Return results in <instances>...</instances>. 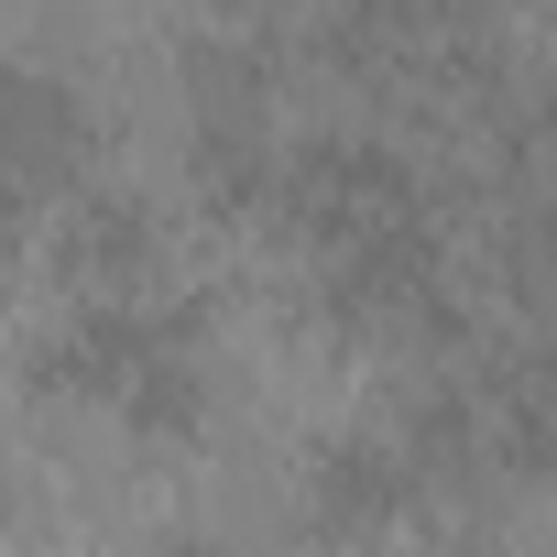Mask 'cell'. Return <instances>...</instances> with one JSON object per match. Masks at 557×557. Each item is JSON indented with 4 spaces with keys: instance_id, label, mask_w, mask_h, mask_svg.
I'll return each mask as SVG.
<instances>
[{
    "instance_id": "4",
    "label": "cell",
    "mask_w": 557,
    "mask_h": 557,
    "mask_svg": "<svg viewBox=\"0 0 557 557\" xmlns=\"http://www.w3.org/2000/svg\"><path fill=\"white\" fill-rule=\"evenodd\" d=\"M34 208H45V197H34V186H12V175H0V240H12V230H23V219H34Z\"/></svg>"
},
{
    "instance_id": "3",
    "label": "cell",
    "mask_w": 557,
    "mask_h": 557,
    "mask_svg": "<svg viewBox=\"0 0 557 557\" xmlns=\"http://www.w3.org/2000/svg\"><path fill=\"white\" fill-rule=\"evenodd\" d=\"M55 262H66V285H77V296H121V285H143L153 230H143L132 197L77 186V197H55Z\"/></svg>"
},
{
    "instance_id": "2",
    "label": "cell",
    "mask_w": 557,
    "mask_h": 557,
    "mask_svg": "<svg viewBox=\"0 0 557 557\" xmlns=\"http://www.w3.org/2000/svg\"><path fill=\"white\" fill-rule=\"evenodd\" d=\"M0 175L34 186L45 208L88 186V110L55 77H0Z\"/></svg>"
},
{
    "instance_id": "5",
    "label": "cell",
    "mask_w": 557,
    "mask_h": 557,
    "mask_svg": "<svg viewBox=\"0 0 557 557\" xmlns=\"http://www.w3.org/2000/svg\"><path fill=\"white\" fill-rule=\"evenodd\" d=\"M535 121H546V143H557V88H546V99H535Z\"/></svg>"
},
{
    "instance_id": "1",
    "label": "cell",
    "mask_w": 557,
    "mask_h": 557,
    "mask_svg": "<svg viewBox=\"0 0 557 557\" xmlns=\"http://www.w3.org/2000/svg\"><path fill=\"white\" fill-rule=\"evenodd\" d=\"M262 208L285 219L296 240L339 251V240H361V230H383V219H416L426 197H416L405 153H383V143H361V132H318V143H285Z\"/></svg>"
}]
</instances>
